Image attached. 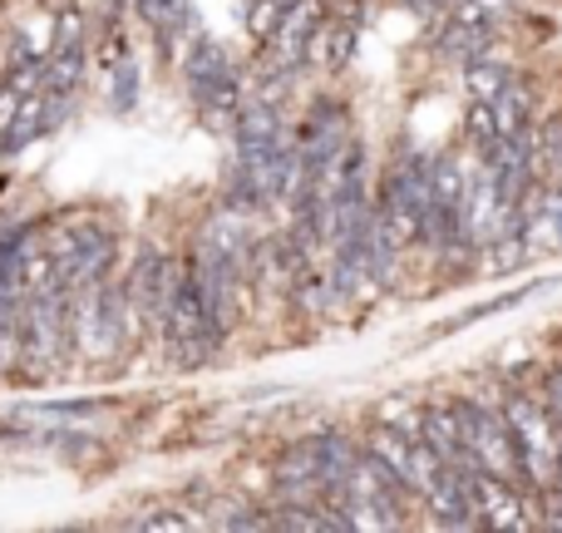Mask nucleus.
<instances>
[{
    "instance_id": "nucleus-1",
    "label": "nucleus",
    "mask_w": 562,
    "mask_h": 533,
    "mask_svg": "<svg viewBox=\"0 0 562 533\" xmlns=\"http://www.w3.org/2000/svg\"><path fill=\"white\" fill-rule=\"evenodd\" d=\"M498 410L508 420V435L518 449V469H524V489L528 495H543L558 485V465H562V430L553 425L548 406L538 400L533 386H504Z\"/></svg>"
},
{
    "instance_id": "nucleus-2",
    "label": "nucleus",
    "mask_w": 562,
    "mask_h": 533,
    "mask_svg": "<svg viewBox=\"0 0 562 533\" xmlns=\"http://www.w3.org/2000/svg\"><path fill=\"white\" fill-rule=\"evenodd\" d=\"M158 331H164L168 360H173L178 370L207 366L227 341L223 331H217V321L207 317V301H203V291H198V277H193V267H188V257L178 263V277H173V291H168V307H164Z\"/></svg>"
},
{
    "instance_id": "nucleus-3",
    "label": "nucleus",
    "mask_w": 562,
    "mask_h": 533,
    "mask_svg": "<svg viewBox=\"0 0 562 533\" xmlns=\"http://www.w3.org/2000/svg\"><path fill=\"white\" fill-rule=\"evenodd\" d=\"M183 85H188V95H193V109L207 119V124L233 129L247 89H243V69H237V59L227 55L223 40L193 35V45H188V55H183Z\"/></svg>"
},
{
    "instance_id": "nucleus-4",
    "label": "nucleus",
    "mask_w": 562,
    "mask_h": 533,
    "mask_svg": "<svg viewBox=\"0 0 562 533\" xmlns=\"http://www.w3.org/2000/svg\"><path fill=\"white\" fill-rule=\"evenodd\" d=\"M69 301H75V307H69V326H75L79 346H85L89 356H114L128 341L134 311H128L124 281L99 277V281H89V287H79Z\"/></svg>"
},
{
    "instance_id": "nucleus-5",
    "label": "nucleus",
    "mask_w": 562,
    "mask_h": 533,
    "mask_svg": "<svg viewBox=\"0 0 562 533\" xmlns=\"http://www.w3.org/2000/svg\"><path fill=\"white\" fill-rule=\"evenodd\" d=\"M508 10H514V0H459V5H445L435 10L439 25L429 35V45H435L439 59L469 65L474 55H488L498 45V35L508 25Z\"/></svg>"
},
{
    "instance_id": "nucleus-6",
    "label": "nucleus",
    "mask_w": 562,
    "mask_h": 533,
    "mask_svg": "<svg viewBox=\"0 0 562 533\" xmlns=\"http://www.w3.org/2000/svg\"><path fill=\"white\" fill-rule=\"evenodd\" d=\"M459 415V435H464V449H469V465L474 469H488V475H504V479H518L524 485V469H518V449H514V435H508V420L498 410V400H484V396H449Z\"/></svg>"
},
{
    "instance_id": "nucleus-7",
    "label": "nucleus",
    "mask_w": 562,
    "mask_h": 533,
    "mask_svg": "<svg viewBox=\"0 0 562 533\" xmlns=\"http://www.w3.org/2000/svg\"><path fill=\"white\" fill-rule=\"evenodd\" d=\"M114 253H119V237H114V227H104V223H69L49 237V267H55L59 287H69V291L109 277Z\"/></svg>"
},
{
    "instance_id": "nucleus-8",
    "label": "nucleus",
    "mask_w": 562,
    "mask_h": 533,
    "mask_svg": "<svg viewBox=\"0 0 562 533\" xmlns=\"http://www.w3.org/2000/svg\"><path fill=\"white\" fill-rule=\"evenodd\" d=\"M173 277H178V257H168L164 247L144 243L124 277V297H128V311H134V326H158L164 321V307H168V291H173Z\"/></svg>"
},
{
    "instance_id": "nucleus-9",
    "label": "nucleus",
    "mask_w": 562,
    "mask_h": 533,
    "mask_svg": "<svg viewBox=\"0 0 562 533\" xmlns=\"http://www.w3.org/2000/svg\"><path fill=\"white\" fill-rule=\"evenodd\" d=\"M360 0H330L321 25L311 30V45H306V69L316 75H340V69L356 59L360 45Z\"/></svg>"
},
{
    "instance_id": "nucleus-10",
    "label": "nucleus",
    "mask_w": 562,
    "mask_h": 533,
    "mask_svg": "<svg viewBox=\"0 0 562 533\" xmlns=\"http://www.w3.org/2000/svg\"><path fill=\"white\" fill-rule=\"evenodd\" d=\"M65 104L69 95H55V89L40 85L35 95H25L15 104V114L5 119V129H0V154H20V148H30L40 134H49V129L65 119Z\"/></svg>"
},
{
    "instance_id": "nucleus-11",
    "label": "nucleus",
    "mask_w": 562,
    "mask_h": 533,
    "mask_svg": "<svg viewBox=\"0 0 562 533\" xmlns=\"http://www.w3.org/2000/svg\"><path fill=\"white\" fill-rule=\"evenodd\" d=\"M524 243H528V257L562 253V184H543L538 178L533 198H528V213H524Z\"/></svg>"
},
{
    "instance_id": "nucleus-12",
    "label": "nucleus",
    "mask_w": 562,
    "mask_h": 533,
    "mask_svg": "<svg viewBox=\"0 0 562 533\" xmlns=\"http://www.w3.org/2000/svg\"><path fill=\"white\" fill-rule=\"evenodd\" d=\"M138 20H144L148 30H158L164 40L173 35H193L198 15H193V0H134Z\"/></svg>"
},
{
    "instance_id": "nucleus-13",
    "label": "nucleus",
    "mask_w": 562,
    "mask_h": 533,
    "mask_svg": "<svg viewBox=\"0 0 562 533\" xmlns=\"http://www.w3.org/2000/svg\"><path fill=\"white\" fill-rule=\"evenodd\" d=\"M514 75H518V69L508 65V59H498L494 49H488V55H474V59L464 65V89H469V99H494Z\"/></svg>"
},
{
    "instance_id": "nucleus-14",
    "label": "nucleus",
    "mask_w": 562,
    "mask_h": 533,
    "mask_svg": "<svg viewBox=\"0 0 562 533\" xmlns=\"http://www.w3.org/2000/svg\"><path fill=\"white\" fill-rule=\"evenodd\" d=\"M109 104H114L119 114H128V109L138 104V65L134 59H119L114 85H109Z\"/></svg>"
},
{
    "instance_id": "nucleus-15",
    "label": "nucleus",
    "mask_w": 562,
    "mask_h": 533,
    "mask_svg": "<svg viewBox=\"0 0 562 533\" xmlns=\"http://www.w3.org/2000/svg\"><path fill=\"white\" fill-rule=\"evenodd\" d=\"M538 400H543L548 406V415H553V425L562 430V360H553V366L543 370V376H538Z\"/></svg>"
},
{
    "instance_id": "nucleus-16",
    "label": "nucleus",
    "mask_w": 562,
    "mask_h": 533,
    "mask_svg": "<svg viewBox=\"0 0 562 533\" xmlns=\"http://www.w3.org/2000/svg\"><path fill=\"white\" fill-rule=\"evenodd\" d=\"M104 410V400H40L35 415H65V420H89Z\"/></svg>"
},
{
    "instance_id": "nucleus-17",
    "label": "nucleus",
    "mask_w": 562,
    "mask_h": 533,
    "mask_svg": "<svg viewBox=\"0 0 562 533\" xmlns=\"http://www.w3.org/2000/svg\"><path fill=\"white\" fill-rule=\"evenodd\" d=\"M138 529H148V533H164V529H193V519L178 514V509H158V514L138 519Z\"/></svg>"
},
{
    "instance_id": "nucleus-18",
    "label": "nucleus",
    "mask_w": 562,
    "mask_h": 533,
    "mask_svg": "<svg viewBox=\"0 0 562 533\" xmlns=\"http://www.w3.org/2000/svg\"><path fill=\"white\" fill-rule=\"evenodd\" d=\"M445 5H459V0H435V10H445Z\"/></svg>"
},
{
    "instance_id": "nucleus-19",
    "label": "nucleus",
    "mask_w": 562,
    "mask_h": 533,
    "mask_svg": "<svg viewBox=\"0 0 562 533\" xmlns=\"http://www.w3.org/2000/svg\"><path fill=\"white\" fill-rule=\"evenodd\" d=\"M360 5H370V0H360Z\"/></svg>"
}]
</instances>
